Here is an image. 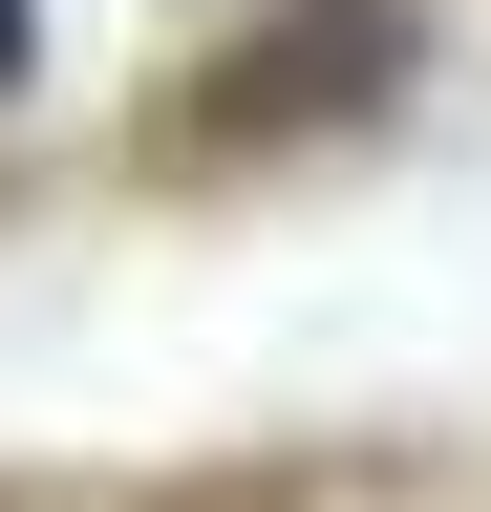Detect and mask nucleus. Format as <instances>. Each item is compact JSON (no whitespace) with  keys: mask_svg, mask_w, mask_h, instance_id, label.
<instances>
[{"mask_svg":"<svg viewBox=\"0 0 491 512\" xmlns=\"http://www.w3.org/2000/svg\"><path fill=\"white\" fill-rule=\"evenodd\" d=\"M406 86H427V0H257L235 43H193L129 107V171L150 192H235V171H299V150H363Z\"/></svg>","mask_w":491,"mask_h":512,"instance_id":"nucleus-1","label":"nucleus"},{"mask_svg":"<svg viewBox=\"0 0 491 512\" xmlns=\"http://www.w3.org/2000/svg\"><path fill=\"white\" fill-rule=\"evenodd\" d=\"M0 86H43V0H0Z\"/></svg>","mask_w":491,"mask_h":512,"instance_id":"nucleus-2","label":"nucleus"}]
</instances>
